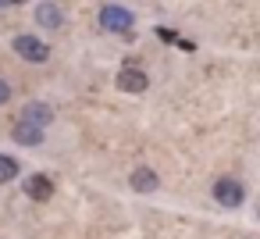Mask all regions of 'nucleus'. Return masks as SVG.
Returning a JSON list of instances; mask_svg holds the SVG:
<instances>
[{
    "instance_id": "nucleus-1",
    "label": "nucleus",
    "mask_w": 260,
    "mask_h": 239,
    "mask_svg": "<svg viewBox=\"0 0 260 239\" xmlns=\"http://www.w3.org/2000/svg\"><path fill=\"white\" fill-rule=\"evenodd\" d=\"M100 25H104L107 33H118V36H128V33H132V25H136V15H132L128 8H118V4H107V8H100Z\"/></svg>"
},
{
    "instance_id": "nucleus-2",
    "label": "nucleus",
    "mask_w": 260,
    "mask_h": 239,
    "mask_svg": "<svg viewBox=\"0 0 260 239\" xmlns=\"http://www.w3.org/2000/svg\"><path fill=\"white\" fill-rule=\"evenodd\" d=\"M15 54L18 57H25V61H32V65H43V61H50V47L40 40V36H15Z\"/></svg>"
},
{
    "instance_id": "nucleus-3",
    "label": "nucleus",
    "mask_w": 260,
    "mask_h": 239,
    "mask_svg": "<svg viewBox=\"0 0 260 239\" xmlns=\"http://www.w3.org/2000/svg\"><path fill=\"white\" fill-rule=\"evenodd\" d=\"M214 200H217L221 207H239V203L246 200V189H242L239 178H217V182H214Z\"/></svg>"
},
{
    "instance_id": "nucleus-4",
    "label": "nucleus",
    "mask_w": 260,
    "mask_h": 239,
    "mask_svg": "<svg viewBox=\"0 0 260 239\" xmlns=\"http://www.w3.org/2000/svg\"><path fill=\"white\" fill-rule=\"evenodd\" d=\"M114 86L121 89V93H146V86H150V79H146V72L143 68H121L118 75H114Z\"/></svg>"
},
{
    "instance_id": "nucleus-5",
    "label": "nucleus",
    "mask_w": 260,
    "mask_h": 239,
    "mask_svg": "<svg viewBox=\"0 0 260 239\" xmlns=\"http://www.w3.org/2000/svg\"><path fill=\"white\" fill-rule=\"evenodd\" d=\"M25 196L36 200V203H47V200L54 196V182H50V175H29V178H25Z\"/></svg>"
},
{
    "instance_id": "nucleus-6",
    "label": "nucleus",
    "mask_w": 260,
    "mask_h": 239,
    "mask_svg": "<svg viewBox=\"0 0 260 239\" xmlns=\"http://www.w3.org/2000/svg\"><path fill=\"white\" fill-rule=\"evenodd\" d=\"M18 122H29V125H36V129H47V125L54 122V111H50L47 104H25Z\"/></svg>"
},
{
    "instance_id": "nucleus-7",
    "label": "nucleus",
    "mask_w": 260,
    "mask_h": 239,
    "mask_svg": "<svg viewBox=\"0 0 260 239\" xmlns=\"http://www.w3.org/2000/svg\"><path fill=\"white\" fill-rule=\"evenodd\" d=\"M11 136H15V143H22V146H40V143H43V129H36V125H29V122H15Z\"/></svg>"
},
{
    "instance_id": "nucleus-8",
    "label": "nucleus",
    "mask_w": 260,
    "mask_h": 239,
    "mask_svg": "<svg viewBox=\"0 0 260 239\" xmlns=\"http://www.w3.org/2000/svg\"><path fill=\"white\" fill-rule=\"evenodd\" d=\"M36 22H40L43 29H61V25H64V15H61L57 4H50V0H47V4L36 8Z\"/></svg>"
},
{
    "instance_id": "nucleus-9",
    "label": "nucleus",
    "mask_w": 260,
    "mask_h": 239,
    "mask_svg": "<svg viewBox=\"0 0 260 239\" xmlns=\"http://www.w3.org/2000/svg\"><path fill=\"white\" fill-rule=\"evenodd\" d=\"M157 186H160V178H157L153 168H136V171H132V189H136V193H153Z\"/></svg>"
},
{
    "instance_id": "nucleus-10",
    "label": "nucleus",
    "mask_w": 260,
    "mask_h": 239,
    "mask_svg": "<svg viewBox=\"0 0 260 239\" xmlns=\"http://www.w3.org/2000/svg\"><path fill=\"white\" fill-rule=\"evenodd\" d=\"M11 178H18V161L0 154V182H11Z\"/></svg>"
},
{
    "instance_id": "nucleus-11",
    "label": "nucleus",
    "mask_w": 260,
    "mask_h": 239,
    "mask_svg": "<svg viewBox=\"0 0 260 239\" xmlns=\"http://www.w3.org/2000/svg\"><path fill=\"white\" fill-rule=\"evenodd\" d=\"M8 100H11V86H8L4 79H0V107H4Z\"/></svg>"
},
{
    "instance_id": "nucleus-12",
    "label": "nucleus",
    "mask_w": 260,
    "mask_h": 239,
    "mask_svg": "<svg viewBox=\"0 0 260 239\" xmlns=\"http://www.w3.org/2000/svg\"><path fill=\"white\" fill-rule=\"evenodd\" d=\"M15 4H25V0H0V8H15Z\"/></svg>"
}]
</instances>
